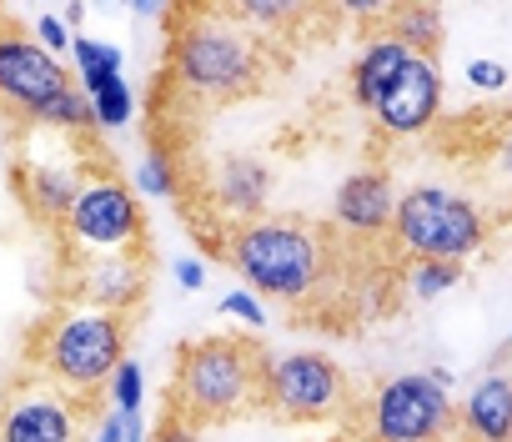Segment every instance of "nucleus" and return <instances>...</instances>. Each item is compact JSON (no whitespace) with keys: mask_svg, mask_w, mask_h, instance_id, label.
<instances>
[{"mask_svg":"<svg viewBox=\"0 0 512 442\" xmlns=\"http://www.w3.org/2000/svg\"><path fill=\"white\" fill-rule=\"evenodd\" d=\"M372 257L382 252H352L327 221L282 216V211H267L221 237V262L241 277L246 292L307 317L337 302V292H357L367 277L362 262Z\"/></svg>","mask_w":512,"mask_h":442,"instance_id":"1","label":"nucleus"},{"mask_svg":"<svg viewBox=\"0 0 512 442\" xmlns=\"http://www.w3.org/2000/svg\"><path fill=\"white\" fill-rule=\"evenodd\" d=\"M267 81V41L251 36L231 6H186L171 11V56L166 86L191 106H231L256 96Z\"/></svg>","mask_w":512,"mask_h":442,"instance_id":"2","label":"nucleus"},{"mask_svg":"<svg viewBox=\"0 0 512 442\" xmlns=\"http://www.w3.org/2000/svg\"><path fill=\"white\" fill-rule=\"evenodd\" d=\"M166 397V412L201 432L262 412V347L246 332H201L181 342Z\"/></svg>","mask_w":512,"mask_h":442,"instance_id":"3","label":"nucleus"},{"mask_svg":"<svg viewBox=\"0 0 512 442\" xmlns=\"http://www.w3.org/2000/svg\"><path fill=\"white\" fill-rule=\"evenodd\" d=\"M131 357V317L96 312L81 302H56L26 332V372L91 402L111 372Z\"/></svg>","mask_w":512,"mask_h":442,"instance_id":"4","label":"nucleus"},{"mask_svg":"<svg viewBox=\"0 0 512 442\" xmlns=\"http://www.w3.org/2000/svg\"><path fill=\"white\" fill-rule=\"evenodd\" d=\"M487 242H492V216L477 196L442 181H417L397 196L392 237H387V252L397 262L427 257V262L467 267L472 257L487 252Z\"/></svg>","mask_w":512,"mask_h":442,"instance_id":"5","label":"nucleus"},{"mask_svg":"<svg viewBox=\"0 0 512 442\" xmlns=\"http://www.w3.org/2000/svg\"><path fill=\"white\" fill-rule=\"evenodd\" d=\"M357 442H442L457 437V397L427 372H392L347 417Z\"/></svg>","mask_w":512,"mask_h":442,"instance_id":"6","label":"nucleus"},{"mask_svg":"<svg viewBox=\"0 0 512 442\" xmlns=\"http://www.w3.org/2000/svg\"><path fill=\"white\" fill-rule=\"evenodd\" d=\"M357 407L352 377L337 357L297 347V352H262V412L287 427H327L347 422Z\"/></svg>","mask_w":512,"mask_h":442,"instance_id":"7","label":"nucleus"},{"mask_svg":"<svg viewBox=\"0 0 512 442\" xmlns=\"http://www.w3.org/2000/svg\"><path fill=\"white\" fill-rule=\"evenodd\" d=\"M61 247H66V262L146 252V211H141L136 186L126 176H116L111 166L86 171V181L61 221Z\"/></svg>","mask_w":512,"mask_h":442,"instance_id":"8","label":"nucleus"},{"mask_svg":"<svg viewBox=\"0 0 512 442\" xmlns=\"http://www.w3.org/2000/svg\"><path fill=\"white\" fill-rule=\"evenodd\" d=\"M76 86L71 66L56 61L31 31L11 21V11L0 6V111L41 121L66 91Z\"/></svg>","mask_w":512,"mask_h":442,"instance_id":"9","label":"nucleus"},{"mask_svg":"<svg viewBox=\"0 0 512 442\" xmlns=\"http://www.w3.org/2000/svg\"><path fill=\"white\" fill-rule=\"evenodd\" d=\"M91 417V402L36 372H21L0 392V442H86Z\"/></svg>","mask_w":512,"mask_h":442,"instance_id":"10","label":"nucleus"},{"mask_svg":"<svg viewBox=\"0 0 512 442\" xmlns=\"http://www.w3.org/2000/svg\"><path fill=\"white\" fill-rule=\"evenodd\" d=\"M397 181L387 166H357L337 181L332 191V221L327 227L352 247V252H382L392 237V216H397Z\"/></svg>","mask_w":512,"mask_h":442,"instance_id":"11","label":"nucleus"},{"mask_svg":"<svg viewBox=\"0 0 512 442\" xmlns=\"http://www.w3.org/2000/svg\"><path fill=\"white\" fill-rule=\"evenodd\" d=\"M442 116V66L437 56H412L407 71L392 81V91L372 106V131L382 141H412L427 136Z\"/></svg>","mask_w":512,"mask_h":442,"instance_id":"12","label":"nucleus"},{"mask_svg":"<svg viewBox=\"0 0 512 442\" xmlns=\"http://www.w3.org/2000/svg\"><path fill=\"white\" fill-rule=\"evenodd\" d=\"M66 277H71V282H66V297H61V302H81V307H96V312L131 317V312L146 302V287H151V252L71 262Z\"/></svg>","mask_w":512,"mask_h":442,"instance_id":"13","label":"nucleus"},{"mask_svg":"<svg viewBox=\"0 0 512 442\" xmlns=\"http://www.w3.org/2000/svg\"><path fill=\"white\" fill-rule=\"evenodd\" d=\"M267 201H272V166L262 156H221L211 181H206V206L231 227H246V221L267 216ZM221 232V237H226Z\"/></svg>","mask_w":512,"mask_h":442,"instance_id":"14","label":"nucleus"},{"mask_svg":"<svg viewBox=\"0 0 512 442\" xmlns=\"http://www.w3.org/2000/svg\"><path fill=\"white\" fill-rule=\"evenodd\" d=\"M462 442H512V372L492 367L457 397Z\"/></svg>","mask_w":512,"mask_h":442,"instance_id":"15","label":"nucleus"},{"mask_svg":"<svg viewBox=\"0 0 512 442\" xmlns=\"http://www.w3.org/2000/svg\"><path fill=\"white\" fill-rule=\"evenodd\" d=\"M86 171H91V166L76 171V166H56V161H21V171H16V196H21V206L31 211V221L61 232V221H66V211H71V201H76Z\"/></svg>","mask_w":512,"mask_h":442,"instance_id":"16","label":"nucleus"},{"mask_svg":"<svg viewBox=\"0 0 512 442\" xmlns=\"http://www.w3.org/2000/svg\"><path fill=\"white\" fill-rule=\"evenodd\" d=\"M412 56H417V51H412V46H402L397 36L372 31V36L362 41L357 61L347 66V101H352L357 111H367V116H372V106L392 91V81L407 71V61H412Z\"/></svg>","mask_w":512,"mask_h":442,"instance_id":"17","label":"nucleus"},{"mask_svg":"<svg viewBox=\"0 0 512 442\" xmlns=\"http://www.w3.org/2000/svg\"><path fill=\"white\" fill-rule=\"evenodd\" d=\"M392 282L402 287L407 302H437V297H447V292L462 287V267L412 257V262H397V267H392Z\"/></svg>","mask_w":512,"mask_h":442,"instance_id":"18","label":"nucleus"},{"mask_svg":"<svg viewBox=\"0 0 512 442\" xmlns=\"http://www.w3.org/2000/svg\"><path fill=\"white\" fill-rule=\"evenodd\" d=\"M382 21H387V36H397L417 56H437V46H442V11L437 6H392V11H382Z\"/></svg>","mask_w":512,"mask_h":442,"instance_id":"19","label":"nucleus"},{"mask_svg":"<svg viewBox=\"0 0 512 442\" xmlns=\"http://www.w3.org/2000/svg\"><path fill=\"white\" fill-rule=\"evenodd\" d=\"M81 91H86V101H91V111H96V131H121V126H131L136 96H131L126 76H106V81H91V86H81Z\"/></svg>","mask_w":512,"mask_h":442,"instance_id":"20","label":"nucleus"},{"mask_svg":"<svg viewBox=\"0 0 512 442\" xmlns=\"http://www.w3.org/2000/svg\"><path fill=\"white\" fill-rule=\"evenodd\" d=\"M121 71H126L121 46L96 41V36H76V46H71V76H76V86H91V81H106V76H121Z\"/></svg>","mask_w":512,"mask_h":442,"instance_id":"21","label":"nucleus"},{"mask_svg":"<svg viewBox=\"0 0 512 442\" xmlns=\"http://www.w3.org/2000/svg\"><path fill=\"white\" fill-rule=\"evenodd\" d=\"M131 186H136V196H156V201H166V196H181V161H176V151H166V146H151V151L136 161V176H131Z\"/></svg>","mask_w":512,"mask_h":442,"instance_id":"22","label":"nucleus"},{"mask_svg":"<svg viewBox=\"0 0 512 442\" xmlns=\"http://www.w3.org/2000/svg\"><path fill=\"white\" fill-rule=\"evenodd\" d=\"M86 442H151V427L141 412H116V407H101L86 427Z\"/></svg>","mask_w":512,"mask_h":442,"instance_id":"23","label":"nucleus"},{"mask_svg":"<svg viewBox=\"0 0 512 442\" xmlns=\"http://www.w3.org/2000/svg\"><path fill=\"white\" fill-rule=\"evenodd\" d=\"M101 397H106V407H116V412H141V407H146V372H141V362L126 357V362L111 372V382L101 387Z\"/></svg>","mask_w":512,"mask_h":442,"instance_id":"24","label":"nucleus"},{"mask_svg":"<svg viewBox=\"0 0 512 442\" xmlns=\"http://www.w3.org/2000/svg\"><path fill=\"white\" fill-rule=\"evenodd\" d=\"M221 317H231V322H241L251 332H262L267 327V302L256 297V292H246V287H236V292L221 297Z\"/></svg>","mask_w":512,"mask_h":442,"instance_id":"25","label":"nucleus"},{"mask_svg":"<svg viewBox=\"0 0 512 442\" xmlns=\"http://www.w3.org/2000/svg\"><path fill=\"white\" fill-rule=\"evenodd\" d=\"M467 86L472 91H482V96H502L507 86H512V71L502 66V61H487V56H477V61H467Z\"/></svg>","mask_w":512,"mask_h":442,"instance_id":"26","label":"nucleus"},{"mask_svg":"<svg viewBox=\"0 0 512 442\" xmlns=\"http://www.w3.org/2000/svg\"><path fill=\"white\" fill-rule=\"evenodd\" d=\"M31 36L61 61V56H71V46H76V31L56 16V11H46V16H36V26H31Z\"/></svg>","mask_w":512,"mask_h":442,"instance_id":"27","label":"nucleus"},{"mask_svg":"<svg viewBox=\"0 0 512 442\" xmlns=\"http://www.w3.org/2000/svg\"><path fill=\"white\" fill-rule=\"evenodd\" d=\"M151 442H206V432L191 427V422H181L176 412H166V422L151 432Z\"/></svg>","mask_w":512,"mask_h":442,"instance_id":"28","label":"nucleus"},{"mask_svg":"<svg viewBox=\"0 0 512 442\" xmlns=\"http://www.w3.org/2000/svg\"><path fill=\"white\" fill-rule=\"evenodd\" d=\"M176 287L181 292H201L206 287V262L201 257H181L176 262Z\"/></svg>","mask_w":512,"mask_h":442,"instance_id":"29","label":"nucleus"},{"mask_svg":"<svg viewBox=\"0 0 512 442\" xmlns=\"http://www.w3.org/2000/svg\"><path fill=\"white\" fill-rule=\"evenodd\" d=\"M497 171H502V176H512V131L497 141Z\"/></svg>","mask_w":512,"mask_h":442,"instance_id":"30","label":"nucleus"},{"mask_svg":"<svg viewBox=\"0 0 512 442\" xmlns=\"http://www.w3.org/2000/svg\"><path fill=\"white\" fill-rule=\"evenodd\" d=\"M61 21H66V26H71V31H76V26H81V21H86V6H66V11H61Z\"/></svg>","mask_w":512,"mask_h":442,"instance_id":"31","label":"nucleus"},{"mask_svg":"<svg viewBox=\"0 0 512 442\" xmlns=\"http://www.w3.org/2000/svg\"><path fill=\"white\" fill-rule=\"evenodd\" d=\"M442 442H462V437H442Z\"/></svg>","mask_w":512,"mask_h":442,"instance_id":"32","label":"nucleus"}]
</instances>
